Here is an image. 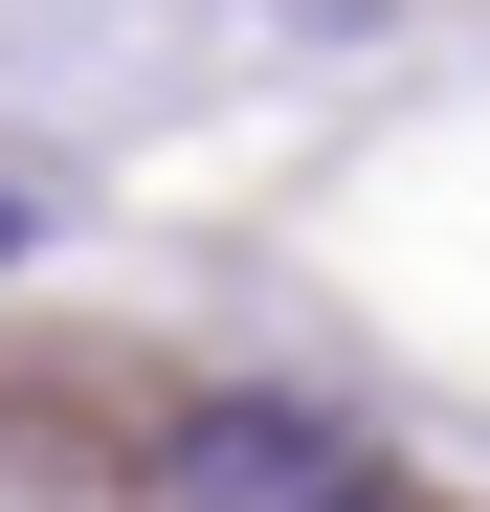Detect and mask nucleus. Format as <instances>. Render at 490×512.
Returning a JSON list of instances; mask_svg holds the SVG:
<instances>
[{"instance_id": "obj_2", "label": "nucleus", "mask_w": 490, "mask_h": 512, "mask_svg": "<svg viewBox=\"0 0 490 512\" xmlns=\"http://www.w3.org/2000/svg\"><path fill=\"white\" fill-rule=\"evenodd\" d=\"M0 268H23V201H0Z\"/></svg>"}, {"instance_id": "obj_1", "label": "nucleus", "mask_w": 490, "mask_h": 512, "mask_svg": "<svg viewBox=\"0 0 490 512\" xmlns=\"http://www.w3.org/2000/svg\"><path fill=\"white\" fill-rule=\"evenodd\" d=\"M156 512H401V468L357 446L335 401H268V379H223L156 423Z\"/></svg>"}]
</instances>
